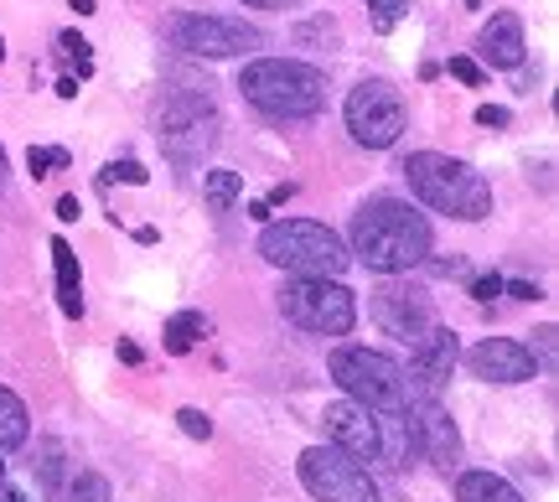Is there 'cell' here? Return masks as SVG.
<instances>
[{
    "label": "cell",
    "mask_w": 559,
    "mask_h": 502,
    "mask_svg": "<svg viewBox=\"0 0 559 502\" xmlns=\"http://www.w3.org/2000/svg\"><path fill=\"white\" fill-rule=\"evenodd\" d=\"M249 218H254V223H270V202H249Z\"/></svg>",
    "instance_id": "39"
},
{
    "label": "cell",
    "mask_w": 559,
    "mask_h": 502,
    "mask_svg": "<svg viewBox=\"0 0 559 502\" xmlns=\"http://www.w3.org/2000/svg\"><path fill=\"white\" fill-rule=\"evenodd\" d=\"M502 290L519 296V301H539V285H528V280H502Z\"/></svg>",
    "instance_id": "33"
},
{
    "label": "cell",
    "mask_w": 559,
    "mask_h": 502,
    "mask_svg": "<svg viewBox=\"0 0 559 502\" xmlns=\"http://www.w3.org/2000/svg\"><path fill=\"white\" fill-rule=\"evenodd\" d=\"M477 52L492 68H523V21L513 16V11H492V21L481 26V37H477Z\"/></svg>",
    "instance_id": "16"
},
{
    "label": "cell",
    "mask_w": 559,
    "mask_h": 502,
    "mask_svg": "<svg viewBox=\"0 0 559 502\" xmlns=\"http://www.w3.org/2000/svg\"><path fill=\"white\" fill-rule=\"evenodd\" d=\"M68 5H73V11H79V16H94V11H99V5H94V0H68Z\"/></svg>",
    "instance_id": "40"
},
{
    "label": "cell",
    "mask_w": 559,
    "mask_h": 502,
    "mask_svg": "<svg viewBox=\"0 0 559 502\" xmlns=\"http://www.w3.org/2000/svg\"><path fill=\"white\" fill-rule=\"evenodd\" d=\"M58 99H79V79H73V73L58 79Z\"/></svg>",
    "instance_id": "37"
},
{
    "label": "cell",
    "mask_w": 559,
    "mask_h": 502,
    "mask_svg": "<svg viewBox=\"0 0 559 502\" xmlns=\"http://www.w3.org/2000/svg\"><path fill=\"white\" fill-rule=\"evenodd\" d=\"M73 502H109V482L104 477H79V487H73Z\"/></svg>",
    "instance_id": "29"
},
{
    "label": "cell",
    "mask_w": 559,
    "mask_h": 502,
    "mask_svg": "<svg viewBox=\"0 0 559 502\" xmlns=\"http://www.w3.org/2000/svg\"><path fill=\"white\" fill-rule=\"evenodd\" d=\"M477 124H481V130H508V124H513V115H508L502 104H481V109H477Z\"/></svg>",
    "instance_id": "31"
},
{
    "label": "cell",
    "mask_w": 559,
    "mask_h": 502,
    "mask_svg": "<svg viewBox=\"0 0 559 502\" xmlns=\"http://www.w3.org/2000/svg\"><path fill=\"white\" fill-rule=\"evenodd\" d=\"M0 502H26V498H21V492H5V487H0Z\"/></svg>",
    "instance_id": "41"
},
{
    "label": "cell",
    "mask_w": 559,
    "mask_h": 502,
    "mask_svg": "<svg viewBox=\"0 0 559 502\" xmlns=\"http://www.w3.org/2000/svg\"><path fill=\"white\" fill-rule=\"evenodd\" d=\"M58 58L73 62V68H79V79H88V73H94V52H88V41H83L79 32H62V37H58Z\"/></svg>",
    "instance_id": "24"
},
{
    "label": "cell",
    "mask_w": 559,
    "mask_h": 502,
    "mask_svg": "<svg viewBox=\"0 0 559 502\" xmlns=\"http://www.w3.org/2000/svg\"><path fill=\"white\" fill-rule=\"evenodd\" d=\"M160 37L171 41L177 52H187V58H239V52H254L264 41L243 21L202 16V11H171V16H160Z\"/></svg>",
    "instance_id": "8"
},
{
    "label": "cell",
    "mask_w": 559,
    "mask_h": 502,
    "mask_svg": "<svg viewBox=\"0 0 559 502\" xmlns=\"http://www.w3.org/2000/svg\"><path fill=\"white\" fill-rule=\"evenodd\" d=\"M0 58H5V41H0Z\"/></svg>",
    "instance_id": "44"
},
{
    "label": "cell",
    "mask_w": 559,
    "mask_h": 502,
    "mask_svg": "<svg viewBox=\"0 0 559 502\" xmlns=\"http://www.w3.org/2000/svg\"><path fill=\"white\" fill-rule=\"evenodd\" d=\"M156 124H160V151L177 166L202 162L213 151V141H218V109L207 104V94H192V88H171Z\"/></svg>",
    "instance_id": "7"
},
{
    "label": "cell",
    "mask_w": 559,
    "mask_h": 502,
    "mask_svg": "<svg viewBox=\"0 0 559 502\" xmlns=\"http://www.w3.org/2000/svg\"><path fill=\"white\" fill-rule=\"evenodd\" d=\"M202 192H207V207H213V213H228L243 192V177L239 171H207V187H202Z\"/></svg>",
    "instance_id": "22"
},
{
    "label": "cell",
    "mask_w": 559,
    "mask_h": 502,
    "mask_svg": "<svg viewBox=\"0 0 559 502\" xmlns=\"http://www.w3.org/2000/svg\"><path fill=\"white\" fill-rule=\"evenodd\" d=\"M243 5H254V11H285V5H300V0H243Z\"/></svg>",
    "instance_id": "36"
},
{
    "label": "cell",
    "mask_w": 559,
    "mask_h": 502,
    "mask_svg": "<svg viewBox=\"0 0 559 502\" xmlns=\"http://www.w3.org/2000/svg\"><path fill=\"white\" fill-rule=\"evenodd\" d=\"M539 347H544V362H555V326H544L539 332Z\"/></svg>",
    "instance_id": "38"
},
{
    "label": "cell",
    "mask_w": 559,
    "mask_h": 502,
    "mask_svg": "<svg viewBox=\"0 0 559 502\" xmlns=\"http://www.w3.org/2000/svg\"><path fill=\"white\" fill-rule=\"evenodd\" d=\"M368 316L389 332V337H400L415 347L425 332H430V296L415 290V285H379L373 290V301H368Z\"/></svg>",
    "instance_id": "12"
},
{
    "label": "cell",
    "mask_w": 559,
    "mask_h": 502,
    "mask_svg": "<svg viewBox=\"0 0 559 502\" xmlns=\"http://www.w3.org/2000/svg\"><path fill=\"white\" fill-rule=\"evenodd\" d=\"M280 311L311 337H347L358 322V301L342 280H290L280 290Z\"/></svg>",
    "instance_id": "6"
},
{
    "label": "cell",
    "mask_w": 559,
    "mask_h": 502,
    "mask_svg": "<svg viewBox=\"0 0 559 502\" xmlns=\"http://www.w3.org/2000/svg\"><path fill=\"white\" fill-rule=\"evenodd\" d=\"M321 425H326L332 445L347 451L353 462H379V415L373 409H362L353 399H337V404H326Z\"/></svg>",
    "instance_id": "14"
},
{
    "label": "cell",
    "mask_w": 559,
    "mask_h": 502,
    "mask_svg": "<svg viewBox=\"0 0 559 502\" xmlns=\"http://www.w3.org/2000/svg\"><path fill=\"white\" fill-rule=\"evenodd\" d=\"M177 425H181V435H192V441H207V435H213V420H207L202 409H177Z\"/></svg>",
    "instance_id": "28"
},
{
    "label": "cell",
    "mask_w": 559,
    "mask_h": 502,
    "mask_svg": "<svg viewBox=\"0 0 559 502\" xmlns=\"http://www.w3.org/2000/svg\"><path fill=\"white\" fill-rule=\"evenodd\" d=\"M456 502H523V498H519V487L492 477V471H461Z\"/></svg>",
    "instance_id": "18"
},
{
    "label": "cell",
    "mask_w": 559,
    "mask_h": 502,
    "mask_svg": "<svg viewBox=\"0 0 559 502\" xmlns=\"http://www.w3.org/2000/svg\"><path fill=\"white\" fill-rule=\"evenodd\" d=\"M0 487H5V451H0Z\"/></svg>",
    "instance_id": "43"
},
{
    "label": "cell",
    "mask_w": 559,
    "mask_h": 502,
    "mask_svg": "<svg viewBox=\"0 0 559 502\" xmlns=\"http://www.w3.org/2000/svg\"><path fill=\"white\" fill-rule=\"evenodd\" d=\"M52 264H58V306L62 316H83V275H79V254L68 239H52Z\"/></svg>",
    "instance_id": "17"
},
{
    "label": "cell",
    "mask_w": 559,
    "mask_h": 502,
    "mask_svg": "<svg viewBox=\"0 0 559 502\" xmlns=\"http://www.w3.org/2000/svg\"><path fill=\"white\" fill-rule=\"evenodd\" d=\"M115 181H130V187H145V181H151V171H145V166L140 162H109L99 171V187H115Z\"/></svg>",
    "instance_id": "26"
},
{
    "label": "cell",
    "mask_w": 559,
    "mask_h": 502,
    "mask_svg": "<svg viewBox=\"0 0 559 502\" xmlns=\"http://www.w3.org/2000/svg\"><path fill=\"white\" fill-rule=\"evenodd\" d=\"M26 166H32V177H47L52 166H68V151H58V145H32V151H26Z\"/></svg>",
    "instance_id": "27"
},
{
    "label": "cell",
    "mask_w": 559,
    "mask_h": 502,
    "mask_svg": "<svg viewBox=\"0 0 559 502\" xmlns=\"http://www.w3.org/2000/svg\"><path fill=\"white\" fill-rule=\"evenodd\" d=\"M290 192H296V187H290V181H280L275 192H270V198H264V202H270V213H275L280 202H290Z\"/></svg>",
    "instance_id": "35"
},
{
    "label": "cell",
    "mask_w": 559,
    "mask_h": 502,
    "mask_svg": "<svg viewBox=\"0 0 559 502\" xmlns=\"http://www.w3.org/2000/svg\"><path fill=\"white\" fill-rule=\"evenodd\" d=\"M456 358H461L456 332H451V326H430V332L415 342V352H409V379H404V383H419V389L440 394V389L451 383Z\"/></svg>",
    "instance_id": "15"
},
{
    "label": "cell",
    "mask_w": 559,
    "mask_h": 502,
    "mask_svg": "<svg viewBox=\"0 0 559 502\" xmlns=\"http://www.w3.org/2000/svg\"><path fill=\"white\" fill-rule=\"evenodd\" d=\"M0 192H5V151H0Z\"/></svg>",
    "instance_id": "42"
},
{
    "label": "cell",
    "mask_w": 559,
    "mask_h": 502,
    "mask_svg": "<svg viewBox=\"0 0 559 502\" xmlns=\"http://www.w3.org/2000/svg\"><path fill=\"white\" fill-rule=\"evenodd\" d=\"M466 368L487 383H528L539 373V358H534V347H523L513 337H481L466 352Z\"/></svg>",
    "instance_id": "13"
},
{
    "label": "cell",
    "mask_w": 559,
    "mask_h": 502,
    "mask_svg": "<svg viewBox=\"0 0 559 502\" xmlns=\"http://www.w3.org/2000/svg\"><path fill=\"white\" fill-rule=\"evenodd\" d=\"M409 192H415L425 207H436L445 218L477 223L492 213V187L481 177L477 166L456 162V156H440V151H415L409 162L400 166Z\"/></svg>",
    "instance_id": "2"
},
{
    "label": "cell",
    "mask_w": 559,
    "mask_h": 502,
    "mask_svg": "<svg viewBox=\"0 0 559 502\" xmlns=\"http://www.w3.org/2000/svg\"><path fill=\"white\" fill-rule=\"evenodd\" d=\"M347 254L379 275H404L430 254V223L400 198H368L353 213V249Z\"/></svg>",
    "instance_id": "1"
},
{
    "label": "cell",
    "mask_w": 559,
    "mask_h": 502,
    "mask_svg": "<svg viewBox=\"0 0 559 502\" xmlns=\"http://www.w3.org/2000/svg\"><path fill=\"white\" fill-rule=\"evenodd\" d=\"M451 79H461L466 88H481V83H487V73H481L472 58H451Z\"/></svg>",
    "instance_id": "30"
},
{
    "label": "cell",
    "mask_w": 559,
    "mask_h": 502,
    "mask_svg": "<svg viewBox=\"0 0 559 502\" xmlns=\"http://www.w3.org/2000/svg\"><path fill=\"white\" fill-rule=\"evenodd\" d=\"M260 254L275 270L296 275V280H342V270L353 264L347 243L311 218H285V223H264L260 234Z\"/></svg>",
    "instance_id": "4"
},
{
    "label": "cell",
    "mask_w": 559,
    "mask_h": 502,
    "mask_svg": "<svg viewBox=\"0 0 559 502\" xmlns=\"http://www.w3.org/2000/svg\"><path fill=\"white\" fill-rule=\"evenodd\" d=\"M243 99L275 120H311L326 109V73L296 58H260L239 73Z\"/></svg>",
    "instance_id": "3"
},
{
    "label": "cell",
    "mask_w": 559,
    "mask_h": 502,
    "mask_svg": "<svg viewBox=\"0 0 559 502\" xmlns=\"http://www.w3.org/2000/svg\"><path fill=\"white\" fill-rule=\"evenodd\" d=\"M404 99L394 83L383 79H362L353 94H347V130H353V141L368 145V151H389V145H400L404 135Z\"/></svg>",
    "instance_id": "10"
},
{
    "label": "cell",
    "mask_w": 559,
    "mask_h": 502,
    "mask_svg": "<svg viewBox=\"0 0 559 502\" xmlns=\"http://www.w3.org/2000/svg\"><path fill=\"white\" fill-rule=\"evenodd\" d=\"M332 379L342 383V394L373 415H394L404 409V368L389 352L373 347H337L332 352Z\"/></svg>",
    "instance_id": "5"
},
{
    "label": "cell",
    "mask_w": 559,
    "mask_h": 502,
    "mask_svg": "<svg viewBox=\"0 0 559 502\" xmlns=\"http://www.w3.org/2000/svg\"><path fill=\"white\" fill-rule=\"evenodd\" d=\"M207 332H213V322H207L202 311H177V316L166 322V352H171V358H181V352H192Z\"/></svg>",
    "instance_id": "19"
},
{
    "label": "cell",
    "mask_w": 559,
    "mask_h": 502,
    "mask_svg": "<svg viewBox=\"0 0 559 502\" xmlns=\"http://www.w3.org/2000/svg\"><path fill=\"white\" fill-rule=\"evenodd\" d=\"M79 213H83L79 198H62V202H58V218H62V223H79Z\"/></svg>",
    "instance_id": "34"
},
{
    "label": "cell",
    "mask_w": 559,
    "mask_h": 502,
    "mask_svg": "<svg viewBox=\"0 0 559 502\" xmlns=\"http://www.w3.org/2000/svg\"><path fill=\"white\" fill-rule=\"evenodd\" d=\"M41 487L47 498H62V441H41Z\"/></svg>",
    "instance_id": "25"
},
{
    "label": "cell",
    "mask_w": 559,
    "mask_h": 502,
    "mask_svg": "<svg viewBox=\"0 0 559 502\" xmlns=\"http://www.w3.org/2000/svg\"><path fill=\"white\" fill-rule=\"evenodd\" d=\"M300 487L317 502H379V482L368 477V466L353 462L337 445L300 451Z\"/></svg>",
    "instance_id": "9"
},
{
    "label": "cell",
    "mask_w": 559,
    "mask_h": 502,
    "mask_svg": "<svg viewBox=\"0 0 559 502\" xmlns=\"http://www.w3.org/2000/svg\"><path fill=\"white\" fill-rule=\"evenodd\" d=\"M368 5V21H373V32H394L404 16H409V0H362Z\"/></svg>",
    "instance_id": "23"
},
{
    "label": "cell",
    "mask_w": 559,
    "mask_h": 502,
    "mask_svg": "<svg viewBox=\"0 0 559 502\" xmlns=\"http://www.w3.org/2000/svg\"><path fill=\"white\" fill-rule=\"evenodd\" d=\"M404 409H409V420H415L419 456H425V462H436L440 471H456L461 435H456V425H451V415L440 409V394L419 389V383H404Z\"/></svg>",
    "instance_id": "11"
},
{
    "label": "cell",
    "mask_w": 559,
    "mask_h": 502,
    "mask_svg": "<svg viewBox=\"0 0 559 502\" xmlns=\"http://www.w3.org/2000/svg\"><path fill=\"white\" fill-rule=\"evenodd\" d=\"M502 296V275H481V280H472V301H498Z\"/></svg>",
    "instance_id": "32"
},
{
    "label": "cell",
    "mask_w": 559,
    "mask_h": 502,
    "mask_svg": "<svg viewBox=\"0 0 559 502\" xmlns=\"http://www.w3.org/2000/svg\"><path fill=\"white\" fill-rule=\"evenodd\" d=\"M26 435H32L26 404H21L11 389H0V451H16V445H26Z\"/></svg>",
    "instance_id": "20"
},
{
    "label": "cell",
    "mask_w": 559,
    "mask_h": 502,
    "mask_svg": "<svg viewBox=\"0 0 559 502\" xmlns=\"http://www.w3.org/2000/svg\"><path fill=\"white\" fill-rule=\"evenodd\" d=\"M337 41H342V32L332 16H311L296 26V47H306V52H332Z\"/></svg>",
    "instance_id": "21"
}]
</instances>
